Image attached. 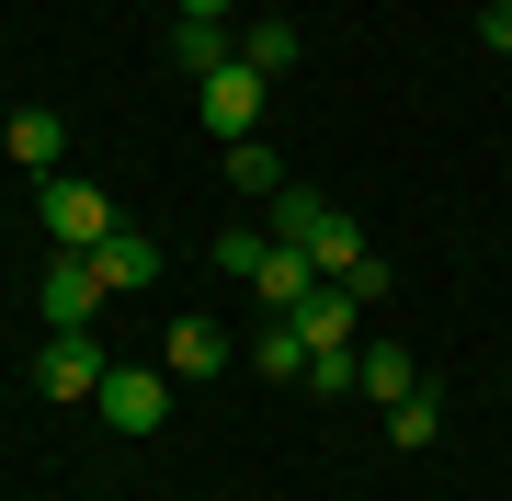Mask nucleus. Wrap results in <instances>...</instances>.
I'll return each mask as SVG.
<instances>
[{
	"mask_svg": "<svg viewBox=\"0 0 512 501\" xmlns=\"http://www.w3.org/2000/svg\"><path fill=\"white\" fill-rule=\"evenodd\" d=\"M262 103H274V80H262V69H217V80H194V114H205V137H217V149L262 137Z\"/></svg>",
	"mask_w": 512,
	"mask_h": 501,
	"instance_id": "1",
	"label": "nucleus"
},
{
	"mask_svg": "<svg viewBox=\"0 0 512 501\" xmlns=\"http://www.w3.org/2000/svg\"><path fill=\"white\" fill-rule=\"evenodd\" d=\"M35 297H46V331H92V308L114 297V285H103V262H92V251H46Z\"/></svg>",
	"mask_w": 512,
	"mask_h": 501,
	"instance_id": "2",
	"label": "nucleus"
},
{
	"mask_svg": "<svg viewBox=\"0 0 512 501\" xmlns=\"http://www.w3.org/2000/svg\"><path fill=\"white\" fill-rule=\"evenodd\" d=\"M103 376H114V353H103L92 331H57V342L35 353V399H57V410H69V399H103Z\"/></svg>",
	"mask_w": 512,
	"mask_h": 501,
	"instance_id": "3",
	"label": "nucleus"
},
{
	"mask_svg": "<svg viewBox=\"0 0 512 501\" xmlns=\"http://www.w3.org/2000/svg\"><path fill=\"white\" fill-rule=\"evenodd\" d=\"M114 228H126V217H114V205H103L92 183H69V171L46 183V251H103Z\"/></svg>",
	"mask_w": 512,
	"mask_h": 501,
	"instance_id": "4",
	"label": "nucleus"
},
{
	"mask_svg": "<svg viewBox=\"0 0 512 501\" xmlns=\"http://www.w3.org/2000/svg\"><path fill=\"white\" fill-rule=\"evenodd\" d=\"M92 410H103L114 433H160V422H171V365H114Z\"/></svg>",
	"mask_w": 512,
	"mask_h": 501,
	"instance_id": "5",
	"label": "nucleus"
},
{
	"mask_svg": "<svg viewBox=\"0 0 512 501\" xmlns=\"http://www.w3.org/2000/svg\"><path fill=\"white\" fill-rule=\"evenodd\" d=\"M239 285H251V297H262V319H285V308H296V297H308V285H319V262H308V251H285L274 228H262V262H251V274H239Z\"/></svg>",
	"mask_w": 512,
	"mask_h": 501,
	"instance_id": "6",
	"label": "nucleus"
},
{
	"mask_svg": "<svg viewBox=\"0 0 512 501\" xmlns=\"http://www.w3.org/2000/svg\"><path fill=\"white\" fill-rule=\"evenodd\" d=\"M0 149H12L23 171H35V183H57V160H69V126H57V103H12Z\"/></svg>",
	"mask_w": 512,
	"mask_h": 501,
	"instance_id": "7",
	"label": "nucleus"
},
{
	"mask_svg": "<svg viewBox=\"0 0 512 501\" xmlns=\"http://www.w3.org/2000/svg\"><path fill=\"white\" fill-rule=\"evenodd\" d=\"M160 365H171V388H205V376L228 365V331H217V319H171V331H160Z\"/></svg>",
	"mask_w": 512,
	"mask_h": 501,
	"instance_id": "8",
	"label": "nucleus"
},
{
	"mask_svg": "<svg viewBox=\"0 0 512 501\" xmlns=\"http://www.w3.org/2000/svg\"><path fill=\"white\" fill-rule=\"evenodd\" d=\"M171 69L217 80V69H239V35H228V23H194V12H171Z\"/></svg>",
	"mask_w": 512,
	"mask_h": 501,
	"instance_id": "9",
	"label": "nucleus"
},
{
	"mask_svg": "<svg viewBox=\"0 0 512 501\" xmlns=\"http://www.w3.org/2000/svg\"><path fill=\"white\" fill-rule=\"evenodd\" d=\"M285 319H296V342H308V353H330V342H353V319H365V308H353L342 285H308Z\"/></svg>",
	"mask_w": 512,
	"mask_h": 501,
	"instance_id": "10",
	"label": "nucleus"
},
{
	"mask_svg": "<svg viewBox=\"0 0 512 501\" xmlns=\"http://www.w3.org/2000/svg\"><path fill=\"white\" fill-rule=\"evenodd\" d=\"M353 388H365L376 410H399V399L421 388V365H410V353H399V342H365V376H353Z\"/></svg>",
	"mask_w": 512,
	"mask_h": 501,
	"instance_id": "11",
	"label": "nucleus"
},
{
	"mask_svg": "<svg viewBox=\"0 0 512 501\" xmlns=\"http://www.w3.org/2000/svg\"><path fill=\"white\" fill-rule=\"evenodd\" d=\"M228 183L274 205V194H285V149H274V137H239V149H228Z\"/></svg>",
	"mask_w": 512,
	"mask_h": 501,
	"instance_id": "12",
	"label": "nucleus"
},
{
	"mask_svg": "<svg viewBox=\"0 0 512 501\" xmlns=\"http://www.w3.org/2000/svg\"><path fill=\"white\" fill-rule=\"evenodd\" d=\"M92 262H103V285H148V274H160V240H148V228H114Z\"/></svg>",
	"mask_w": 512,
	"mask_h": 501,
	"instance_id": "13",
	"label": "nucleus"
},
{
	"mask_svg": "<svg viewBox=\"0 0 512 501\" xmlns=\"http://www.w3.org/2000/svg\"><path fill=\"white\" fill-rule=\"evenodd\" d=\"M319 228H330V194H308V183H285V194H274V240H285V251H308Z\"/></svg>",
	"mask_w": 512,
	"mask_h": 501,
	"instance_id": "14",
	"label": "nucleus"
},
{
	"mask_svg": "<svg viewBox=\"0 0 512 501\" xmlns=\"http://www.w3.org/2000/svg\"><path fill=\"white\" fill-rule=\"evenodd\" d=\"M308 262H319V285H342L353 262H365V228H353L342 205H330V228H319V240H308Z\"/></svg>",
	"mask_w": 512,
	"mask_h": 501,
	"instance_id": "15",
	"label": "nucleus"
},
{
	"mask_svg": "<svg viewBox=\"0 0 512 501\" xmlns=\"http://www.w3.org/2000/svg\"><path fill=\"white\" fill-rule=\"evenodd\" d=\"M433 433H444V399H433V388H410L399 410H387V445H399V456H421Z\"/></svg>",
	"mask_w": 512,
	"mask_h": 501,
	"instance_id": "16",
	"label": "nucleus"
},
{
	"mask_svg": "<svg viewBox=\"0 0 512 501\" xmlns=\"http://www.w3.org/2000/svg\"><path fill=\"white\" fill-rule=\"evenodd\" d=\"M251 376H308V342H296V319H262V331H251Z\"/></svg>",
	"mask_w": 512,
	"mask_h": 501,
	"instance_id": "17",
	"label": "nucleus"
},
{
	"mask_svg": "<svg viewBox=\"0 0 512 501\" xmlns=\"http://www.w3.org/2000/svg\"><path fill=\"white\" fill-rule=\"evenodd\" d=\"M239 69L285 80V69H296V23H251V35H239Z\"/></svg>",
	"mask_w": 512,
	"mask_h": 501,
	"instance_id": "18",
	"label": "nucleus"
},
{
	"mask_svg": "<svg viewBox=\"0 0 512 501\" xmlns=\"http://www.w3.org/2000/svg\"><path fill=\"white\" fill-rule=\"evenodd\" d=\"M353 376H365V342H330V353H308V388H319V399H342Z\"/></svg>",
	"mask_w": 512,
	"mask_h": 501,
	"instance_id": "19",
	"label": "nucleus"
},
{
	"mask_svg": "<svg viewBox=\"0 0 512 501\" xmlns=\"http://www.w3.org/2000/svg\"><path fill=\"white\" fill-rule=\"evenodd\" d=\"M205 262H217V274L239 285V274H251V262H262V228H228V240H217V251H205Z\"/></svg>",
	"mask_w": 512,
	"mask_h": 501,
	"instance_id": "20",
	"label": "nucleus"
},
{
	"mask_svg": "<svg viewBox=\"0 0 512 501\" xmlns=\"http://www.w3.org/2000/svg\"><path fill=\"white\" fill-rule=\"evenodd\" d=\"M478 35H490V46L512 57V0H490V12H478Z\"/></svg>",
	"mask_w": 512,
	"mask_h": 501,
	"instance_id": "21",
	"label": "nucleus"
},
{
	"mask_svg": "<svg viewBox=\"0 0 512 501\" xmlns=\"http://www.w3.org/2000/svg\"><path fill=\"white\" fill-rule=\"evenodd\" d=\"M183 12H194V23H228V0H183Z\"/></svg>",
	"mask_w": 512,
	"mask_h": 501,
	"instance_id": "22",
	"label": "nucleus"
}]
</instances>
